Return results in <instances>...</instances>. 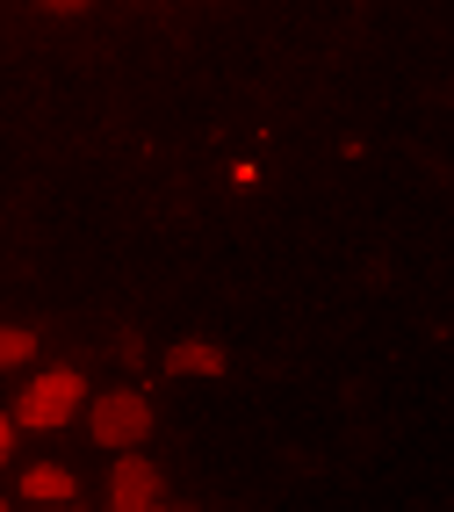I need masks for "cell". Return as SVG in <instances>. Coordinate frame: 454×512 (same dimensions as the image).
Segmentation results:
<instances>
[{
    "label": "cell",
    "mask_w": 454,
    "mask_h": 512,
    "mask_svg": "<svg viewBox=\"0 0 454 512\" xmlns=\"http://www.w3.org/2000/svg\"><path fill=\"white\" fill-rule=\"evenodd\" d=\"M0 512H8V505H0Z\"/></svg>",
    "instance_id": "obj_11"
},
{
    "label": "cell",
    "mask_w": 454,
    "mask_h": 512,
    "mask_svg": "<svg viewBox=\"0 0 454 512\" xmlns=\"http://www.w3.org/2000/svg\"><path fill=\"white\" fill-rule=\"evenodd\" d=\"M51 15H80V8H94V0H44Z\"/></svg>",
    "instance_id": "obj_7"
},
{
    "label": "cell",
    "mask_w": 454,
    "mask_h": 512,
    "mask_svg": "<svg viewBox=\"0 0 454 512\" xmlns=\"http://www.w3.org/2000/svg\"><path fill=\"white\" fill-rule=\"evenodd\" d=\"M8 448H15V419H0V462H8Z\"/></svg>",
    "instance_id": "obj_8"
},
{
    "label": "cell",
    "mask_w": 454,
    "mask_h": 512,
    "mask_svg": "<svg viewBox=\"0 0 454 512\" xmlns=\"http://www.w3.org/2000/svg\"><path fill=\"white\" fill-rule=\"evenodd\" d=\"M65 512H80V505H65Z\"/></svg>",
    "instance_id": "obj_9"
},
{
    "label": "cell",
    "mask_w": 454,
    "mask_h": 512,
    "mask_svg": "<svg viewBox=\"0 0 454 512\" xmlns=\"http://www.w3.org/2000/svg\"><path fill=\"white\" fill-rule=\"evenodd\" d=\"M87 433L101 440L109 455H123V448H137V440L152 433V404H145V390H109L87 412Z\"/></svg>",
    "instance_id": "obj_2"
},
{
    "label": "cell",
    "mask_w": 454,
    "mask_h": 512,
    "mask_svg": "<svg viewBox=\"0 0 454 512\" xmlns=\"http://www.w3.org/2000/svg\"><path fill=\"white\" fill-rule=\"evenodd\" d=\"M166 368H173V375H224L231 354L217 347V339H181V347L166 354Z\"/></svg>",
    "instance_id": "obj_4"
},
{
    "label": "cell",
    "mask_w": 454,
    "mask_h": 512,
    "mask_svg": "<svg viewBox=\"0 0 454 512\" xmlns=\"http://www.w3.org/2000/svg\"><path fill=\"white\" fill-rule=\"evenodd\" d=\"M80 404H87V375L80 368H51V375H37V383L22 390L15 426H65Z\"/></svg>",
    "instance_id": "obj_1"
},
{
    "label": "cell",
    "mask_w": 454,
    "mask_h": 512,
    "mask_svg": "<svg viewBox=\"0 0 454 512\" xmlns=\"http://www.w3.org/2000/svg\"><path fill=\"white\" fill-rule=\"evenodd\" d=\"M29 354H37V332H22V325H0V368H22Z\"/></svg>",
    "instance_id": "obj_6"
},
{
    "label": "cell",
    "mask_w": 454,
    "mask_h": 512,
    "mask_svg": "<svg viewBox=\"0 0 454 512\" xmlns=\"http://www.w3.org/2000/svg\"><path fill=\"white\" fill-rule=\"evenodd\" d=\"M145 512H159V505H145Z\"/></svg>",
    "instance_id": "obj_10"
},
{
    "label": "cell",
    "mask_w": 454,
    "mask_h": 512,
    "mask_svg": "<svg viewBox=\"0 0 454 512\" xmlns=\"http://www.w3.org/2000/svg\"><path fill=\"white\" fill-rule=\"evenodd\" d=\"M22 498H37V505H65V498H73V469H58V462L22 469Z\"/></svg>",
    "instance_id": "obj_5"
},
{
    "label": "cell",
    "mask_w": 454,
    "mask_h": 512,
    "mask_svg": "<svg viewBox=\"0 0 454 512\" xmlns=\"http://www.w3.org/2000/svg\"><path fill=\"white\" fill-rule=\"evenodd\" d=\"M145 505H159V462H137L123 448V462L109 469V512H145Z\"/></svg>",
    "instance_id": "obj_3"
}]
</instances>
